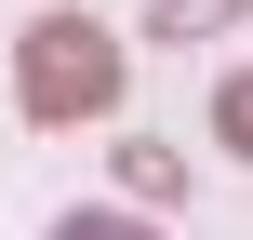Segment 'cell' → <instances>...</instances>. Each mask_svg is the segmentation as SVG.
<instances>
[{
    "instance_id": "obj_1",
    "label": "cell",
    "mask_w": 253,
    "mask_h": 240,
    "mask_svg": "<svg viewBox=\"0 0 253 240\" xmlns=\"http://www.w3.org/2000/svg\"><path fill=\"white\" fill-rule=\"evenodd\" d=\"M13 94H27V120H107L120 107V40L93 27V13H40L27 27V53H13Z\"/></svg>"
},
{
    "instance_id": "obj_3",
    "label": "cell",
    "mask_w": 253,
    "mask_h": 240,
    "mask_svg": "<svg viewBox=\"0 0 253 240\" xmlns=\"http://www.w3.org/2000/svg\"><path fill=\"white\" fill-rule=\"evenodd\" d=\"M53 240H160V227H133V214H67Z\"/></svg>"
},
{
    "instance_id": "obj_2",
    "label": "cell",
    "mask_w": 253,
    "mask_h": 240,
    "mask_svg": "<svg viewBox=\"0 0 253 240\" xmlns=\"http://www.w3.org/2000/svg\"><path fill=\"white\" fill-rule=\"evenodd\" d=\"M213 134H227V147H240V160H253V67H240V80H227V94H213Z\"/></svg>"
}]
</instances>
